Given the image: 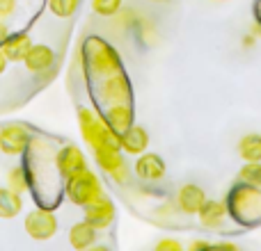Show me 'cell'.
I'll return each instance as SVG.
<instances>
[{"label":"cell","instance_id":"6da1fadb","mask_svg":"<svg viewBox=\"0 0 261 251\" xmlns=\"http://www.w3.org/2000/svg\"><path fill=\"white\" fill-rule=\"evenodd\" d=\"M78 125H81V135L92 148H119V133H115L108 125V121H103L101 117H96L90 108H81L78 110Z\"/></svg>","mask_w":261,"mask_h":251},{"label":"cell","instance_id":"7a4b0ae2","mask_svg":"<svg viewBox=\"0 0 261 251\" xmlns=\"http://www.w3.org/2000/svg\"><path fill=\"white\" fill-rule=\"evenodd\" d=\"M64 192H67V199L76 206L85 208L87 203L96 201V199L103 194V187H101V180L94 171L83 169L78 174L69 176L67 185H64Z\"/></svg>","mask_w":261,"mask_h":251},{"label":"cell","instance_id":"3957f363","mask_svg":"<svg viewBox=\"0 0 261 251\" xmlns=\"http://www.w3.org/2000/svg\"><path fill=\"white\" fill-rule=\"evenodd\" d=\"M85 57H87V69L94 76H113V73L122 71V62L119 55L110 48L106 41L101 39H90L85 44Z\"/></svg>","mask_w":261,"mask_h":251},{"label":"cell","instance_id":"277c9868","mask_svg":"<svg viewBox=\"0 0 261 251\" xmlns=\"http://www.w3.org/2000/svg\"><path fill=\"white\" fill-rule=\"evenodd\" d=\"M231 212L241 222H250L252 217L261 215V192L254 185L243 183L231 192Z\"/></svg>","mask_w":261,"mask_h":251},{"label":"cell","instance_id":"5b68a950","mask_svg":"<svg viewBox=\"0 0 261 251\" xmlns=\"http://www.w3.org/2000/svg\"><path fill=\"white\" fill-rule=\"evenodd\" d=\"M25 233L30 235L32 240H50L55 233H58V219L50 210H32L30 215H25Z\"/></svg>","mask_w":261,"mask_h":251},{"label":"cell","instance_id":"8992f818","mask_svg":"<svg viewBox=\"0 0 261 251\" xmlns=\"http://www.w3.org/2000/svg\"><path fill=\"white\" fill-rule=\"evenodd\" d=\"M94 158L101 169L113 176L117 183H126L128 180V167L126 160L122 158V153H119V148H108V146L94 148Z\"/></svg>","mask_w":261,"mask_h":251},{"label":"cell","instance_id":"52a82bcc","mask_svg":"<svg viewBox=\"0 0 261 251\" xmlns=\"http://www.w3.org/2000/svg\"><path fill=\"white\" fill-rule=\"evenodd\" d=\"M30 144V133L21 123H9L0 128V153L7 155H21Z\"/></svg>","mask_w":261,"mask_h":251},{"label":"cell","instance_id":"ba28073f","mask_svg":"<svg viewBox=\"0 0 261 251\" xmlns=\"http://www.w3.org/2000/svg\"><path fill=\"white\" fill-rule=\"evenodd\" d=\"M101 101L108 105L130 103V82L122 71L106 76V80L101 82Z\"/></svg>","mask_w":261,"mask_h":251},{"label":"cell","instance_id":"9c48e42d","mask_svg":"<svg viewBox=\"0 0 261 251\" xmlns=\"http://www.w3.org/2000/svg\"><path fill=\"white\" fill-rule=\"evenodd\" d=\"M115 215H117L115 203L110 201L108 197H103V194H101L96 201H92L85 206V222H90L96 231L108 229V226L115 222Z\"/></svg>","mask_w":261,"mask_h":251},{"label":"cell","instance_id":"30bf717a","mask_svg":"<svg viewBox=\"0 0 261 251\" xmlns=\"http://www.w3.org/2000/svg\"><path fill=\"white\" fill-rule=\"evenodd\" d=\"M55 165H58V171L64 176V178H69V176H73V174H78V171L87 169L85 153H83L78 146H73V144L60 148V153L55 155Z\"/></svg>","mask_w":261,"mask_h":251},{"label":"cell","instance_id":"8fae6325","mask_svg":"<svg viewBox=\"0 0 261 251\" xmlns=\"http://www.w3.org/2000/svg\"><path fill=\"white\" fill-rule=\"evenodd\" d=\"M147 146H149V133L142 128V125L133 123L119 135V148L130 153V155H140V153H144Z\"/></svg>","mask_w":261,"mask_h":251},{"label":"cell","instance_id":"7c38bea8","mask_svg":"<svg viewBox=\"0 0 261 251\" xmlns=\"http://www.w3.org/2000/svg\"><path fill=\"white\" fill-rule=\"evenodd\" d=\"M23 62H25V69L30 73H46L53 67L55 55L46 44H32Z\"/></svg>","mask_w":261,"mask_h":251},{"label":"cell","instance_id":"4fadbf2b","mask_svg":"<svg viewBox=\"0 0 261 251\" xmlns=\"http://www.w3.org/2000/svg\"><path fill=\"white\" fill-rule=\"evenodd\" d=\"M135 174L142 180H153L156 183L165 176V162L156 153H140V158L135 160Z\"/></svg>","mask_w":261,"mask_h":251},{"label":"cell","instance_id":"5bb4252c","mask_svg":"<svg viewBox=\"0 0 261 251\" xmlns=\"http://www.w3.org/2000/svg\"><path fill=\"white\" fill-rule=\"evenodd\" d=\"M30 46H32L30 37H28L25 32H16V35L5 37V41L0 44V50H3V55L7 57V62H23L28 50H30Z\"/></svg>","mask_w":261,"mask_h":251},{"label":"cell","instance_id":"9a60e30c","mask_svg":"<svg viewBox=\"0 0 261 251\" xmlns=\"http://www.w3.org/2000/svg\"><path fill=\"white\" fill-rule=\"evenodd\" d=\"M204 201H206L204 190L197 187V185H193V183L184 185V187L179 190V194H176V203H179V208L186 212V215H197L199 208L204 206Z\"/></svg>","mask_w":261,"mask_h":251},{"label":"cell","instance_id":"2e32d148","mask_svg":"<svg viewBox=\"0 0 261 251\" xmlns=\"http://www.w3.org/2000/svg\"><path fill=\"white\" fill-rule=\"evenodd\" d=\"M199 222H202L206 229H218V226L225 224L227 215H229V208L222 201H204V206L199 208Z\"/></svg>","mask_w":261,"mask_h":251},{"label":"cell","instance_id":"e0dca14e","mask_svg":"<svg viewBox=\"0 0 261 251\" xmlns=\"http://www.w3.org/2000/svg\"><path fill=\"white\" fill-rule=\"evenodd\" d=\"M106 121H108V125L115 130V133L122 135L128 125H133V108H130V103L110 105L108 114H106Z\"/></svg>","mask_w":261,"mask_h":251},{"label":"cell","instance_id":"ac0fdd59","mask_svg":"<svg viewBox=\"0 0 261 251\" xmlns=\"http://www.w3.org/2000/svg\"><path fill=\"white\" fill-rule=\"evenodd\" d=\"M69 242H71L73 249H87L96 242V229L90 224V222H78V224L71 226L69 231Z\"/></svg>","mask_w":261,"mask_h":251},{"label":"cell","instance_id":"d6986e66","mask_svg":"<svg viewBox=\"0 0 261 251\" xmlns=\"http://www.w3.org/2000/svg\"><path fill=\"white\" fill-rule=\"evenodd\" d=\"M21 208H23L21 194L9 187H0V217H3V219L16 217L18 212H21Z\"/></svg>","mask_w":261,"mask_h":251},{"label":"cell","instance_id":"ffe728a7","mask_svg":"<svg viewBox=\"0 0 261 251\" xmlns=\"http://www.w3.org/2000/svg\"><path fill=\"white\" fill-rule=\"evenodd\" d=\"M239 155L245 162H261V135H245V137H241Z\"/></svg>","mask_w":261,"mask_h":251},{"label":"cell","instance_id":"44dd1931","mask_svg":"<svg viewBox=\"0 0 261 251\" xmlns=\"http://www.w3.org/2000/svg\"><path fill=\"white\" fill-rule=\"evenodd\" d=\"M7 187L18 194H23L28 190V174L23 167H12L7 171Z\"/></svg>","mask_w":261,"mask_h":251},{"label":"cell","instance_id":"7402d4cb","mask_svg":"<svg viewBox=\"0 0 261 251\" xmlns=\"http://www.w3.org/2000/svg\"><path fill=\"white\" fill-rule=\"evenodd\" d=\"M239 178H241V183L261 187V162H245L243 169L239 171Z\"/></svg>","mask_w":261,"mask_h":251},{"label":"cell","instance_id":"603a6c76","mask_svg":"<svg viewBox=\"0 0 261 251\" xmlns=\"http://www.w3.org/2000/svg\"><path fill=\"white\" fill-rule=\"evenodd\" d=\"M81 0H48V9L60 18H69L76 14Z\"/></svg>","mask_w":261,"mask_h":251},{"label":"cell","instance_id":"cb8c5ba5","mask_svg":"<svg viewBox=\"0 0 261 251\" xmlns=\"http://www.w3.org/2000/svg\"><path fill=\"white\" fill-rule=\"evenodd\" d=\"M122 7V0H92V9L99 16H115Z\"/></svg>","mask_w":261,"mask_h":251},{"label":"cell","instance_id":"d4e9b609","mask_svg":"<svg viewBox=\"0 0 261 251\" xmlns=\"http://www.w3.org/2000/svg\"><path fill=\"white\" fill-rule=\"evenodd\" d=\"M16 9V0H0V18H7Z\"/></svg>","mask_w":261,"mask_h":251},{"label":"cell","instance_id":"484cf974","mask_svg":"<svg viewBox=\"0 0 261 251\" xmlns=\"http://www.w3.org/2000/svg\"><path fill=\"white\" fill-rule=\"evenodd\" d=\"M156 249L158 251H179L181 244L176 242V240H161V242L156 244Z\"/></svg>","mask_w":261,"mask_h":251},{"label":"cell","instance_id":"4316f807","mask_svg":"<svg viewBox=\"0 0 261 251\" xmlns=\"http://www.w3.org/2000/svg\"><path fill=\"white\" fill-rule=\"evenodd\" d=\"M5 69H7V57H5L3 50H0V76L5 73Z\"/></svg>","mask_w":261,"mask_h":251},{"label":"cell","instance_id":"83f0119b","mask_svg":"<svg viewBox=\"0 0 261 251\" xmlns=\"http://www.w3.org/2000/svg\"><path fill=\"white\" fill-rule=\"evenodd\" d=\"M5 37H7V25H5L3 18H0V44L5 41Z\"/></svg>","mask_w":261,"mask_h":251},{"label":"cell","instance_id":"f1b7e54d","mask_svg":"<svg viewBox=\"0 0 261 251\" xmlns=\"http://www.w3.org/2000/svg\"><path fill=\"white\" fill-rule=\"evenodd\" d=\"M193 249H208V242H202V240H199V242H193Z\"/></svg>","mask_w":261,"mask_h":251},{"label":"cell","instance_id":"f546056e","mask_svg":"<svg viewBox=\"0 0 261 251\" xmlns=\"http://www.w3.org/2000/svg\"><path fill=\"white\" fill-rule=\"evenodd\" d=\"M254 35H259V37H261V25H254Z\"/></svg>","mask_w":261,"mask_h":251},{"label":"cell","instance_id":"4dcf8cb0","mask_svg":"<svg viewBox=\"0 0 261 251\" xmlns=\"http://www.w3.org/2000/svg\"><path fill=\"white\" fill-rule=\"evenodd\" d=\"M156 3H161V0H156Z\"/></svg>","mask_w":261,"mask_h":251}]
</instances>
